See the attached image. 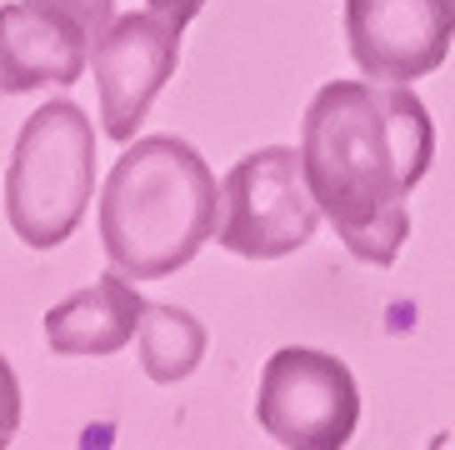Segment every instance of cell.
I'll use <instances>...</instances> for the list:
<instances>
[{"instance_id": "obj_8", "label": "cell", "mask_w": 455, "mask_h": 450, "mask_svg": "<svg viewBox=\"0 0 455 450\" xmlns=\"http://www.w3.org/2000/svg\"><path fill=\"white\" fill-rule=\"evenodd\" d=\"M91 66V30L51 0L0 5V95L76 85Z\"/></svg>"}, {"instance_id": "obj_3", "label": "cell", "mask_w": 455, "mask_h": 450, "mask_svg": "<svg viewBox=\"0 0 455 450\" xmlns=\"http://www.w3.org/2000/svg\"><path fill=\"white\" fill-rule=\"evenodd\" d=\"M95 196V125L76 100H51L20 125L5 165V221L30 251L76 236Z\"/></svg>"}, {"instance_id": "obj_1", "label": "cell", "mask_w": 455, "mask_h": 450, "mask_svg": "<svg viewBox=\"0 0 455 450\" xmlns=\"http://www.w3.org/2000/svg\"><path fill=\"white\" fill-rule=\"evenodd\" d=\"M435 160L420 95L395 80H331L300 120V165L321 215L355 261L395 265L411 236V190Z\"/></svg>"}, {"instance_id": "obj_12", "label": "cell", "mask_w": 455, "mask_h": 450, "mask_svg": "<svg viewBox=\"0 0 455 450\" xmlns=\"http://www.w3.org/2000/svg\"><path fill=\"white\" fill-rule=\"evenodd\" d=\"M51 5L70 11L85 30H91V36H100V30L110 26V15H116V0H51Z\"/></svg>"}, {"instance_id": "obj_2", "label": "cell", "mask_w": 455, "mask_h": 450, "mask_svg": "<svg viewBox=\"0 0 455 450\" xmlns=\"http://www.w3.org/2000/svg\"><path fill=\"white\" fill-rule=\"evenodd\" d=\"M220 230V186L205 156L180 135L125 146L100 190V245L131 280H165Z\"/></svg>"}, {"instance_id": "obj_9", "label": "cell", "mask_w": 455, "mask_h": 450, "mask_svg": "<svg viewBox=\"0 0 455 450\" xmlns=\"http://www.w3.org/2000/svg\"><path fill=\"white\" fill-rule=\"evenodd\" d=\"M140 316L146 301L135 295L131 276L116 270L45 310V345L55 356H116L135 341Z\"/></svg>"}, {"instance_id": "obj_7", "label": "cell", "mask_w": 455, "mask_h": 450, "mask_svg": "<svg viewBox=\"0 0 455 450\" xmlns=\"http://www.w3.org/2000/svg\"><path fill=\"white\" fill-rule=\"evenodd\" d=\"M350 60L371 80L435 76L455 45V0H346Z\"/></svg>"}, {"instance_id": "obj_6", "label": "cell", "mask_w": 455, "mask_h": 450, "mask_svg": "<svg viewBox=\"0 0 455 450\" xmlns=\"http://www.w3.org/2000/svg\"><path fill=\"white\" fill-rule=\"evenodd\" d=\"M196 20L190 5H150L110 20L91 45L95 91H100V125L110 141H135L140 120L150 116L156 95L175 76L180 60V36Z\"/></svg>"}, {"instance_id": "obj_10", "label": "cell", "mask_w": 455, "mask_h": 450, "mask_svg": "<svg viewBox=\"0 0 455 450\" xmlns=\"http://www.w3.org/2000/svg\"><path fill=\"white\" fill-rule=\"evenodd\" d=\"M140 371L150 375L156 385H175L196 375V366L205 360V325L190 310L180 305H150L146 301V316H140Z\"/></svg>"}, {"instance_id": "obj_13", "label": "cell", "mask_w": 455, "mask_h": 450, "mask_svg": "<svg viewBox=\"0 0 455 450\" xmlns=\"http://www.w3.org/2000/svg\"><path fill=\"white\" fill-rule=\"evenodd\" d=\"M150 5H190V11H196V15L205 11V0H150Z\"/></svg>"}, {"instance_id": "obj_4", "label": "cell", "mask_w": 455, "mask_h": 450, "mask_svg": "<svg viewBox=\"0 0 455 450\" xmlns=\"http://www.w3.org/2000/svg\"><path fill=\"white\" fill-rule=\"evenodd\" d=\"M321 200L310 196L300 150L266 146L241 156L220 181V230L215 240L245 261H281L315 240Z\"/></svg>"}, {"instance_id": "obj_5", "label": "cell", "mask_w": 455, "mask_h": 450, "mask_svg": "<svg viewBox=\"0 0 455 450\" xmlns=\"http://www.w3.org/2000/svg\"><path fill=\"white\" fill-rule=\"evenodd\" d=\"M255 421L285 450H340L361 425V390L346 360L285 345L266 360L255 390Z\"/></svg>"}, {"instance_id": "obj_11", "label": "cell", "mask_w": 455, "mask_h": 450, "mask_svg": "<svg viewBox=\"0 0 455 450\" xmlns=\"http://www.w3.org/2000/svg\"><path fill=\"white\" fill-rule=\"evenodd\" d=\"M20 430V381H15V366L0 356V450L15 440Z\"/></svg>"}]
</instances>
